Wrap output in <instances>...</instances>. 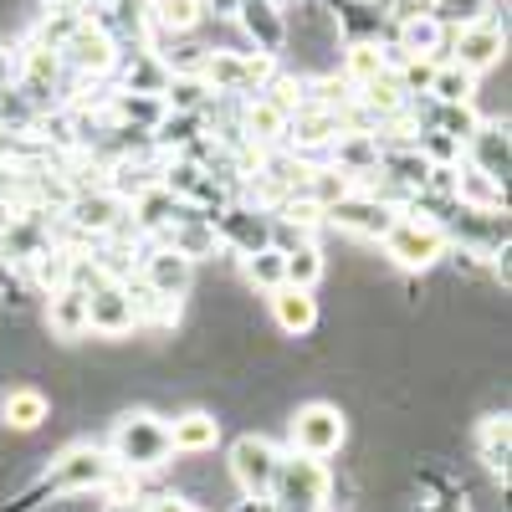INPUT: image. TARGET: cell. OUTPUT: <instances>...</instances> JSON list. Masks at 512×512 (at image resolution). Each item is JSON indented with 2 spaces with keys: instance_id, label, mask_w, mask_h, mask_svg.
I'll use <instances>...</instances> for the list:
<instances>
[{
  "instance_id": "obj_40",
  "label": "cell",
  "mask_w": 512,
  "mask_h": 512,
  "mask_svg": "<svg viewBox=\"0 0 512 512\" xmlns=\"http://www.w3.org/2000/svg\"><path fill=\"white\" fill-rule=\"evenodd\" d=\"M318 512H328V507H318Z\"/></svg>"
},
{
  "instance_id": "obj_15",
  "label": "cell",
  "mask_w": 512,
  "mask_h": 512,
  "mask_svg": "<svg viewBox=\"0 0 512 512\" xmlns=\"http://www.w3.org/2000/svg\"><path fill=\"white\" fill-rule=\"evenodd\" d=\"M134 328H139V318H134V297H128V277L103 282V287L88 292V333H98V338H128Z\"/></svg>"
},
{
  "instance_id": "obj_28",
  "label": "cell",
  "mask_w": 512,
  "mask_h": 512,
  "mask_svg": "<svg viewBox=\"0 0 512 512\" xmlns=\"http://www.w3.org/2000/svg\"><path fill=\"white\" fill-rule=\"evenodd\" d=\"M159 98H164L169 113H205L210 103H216V93L205 88V77H169Z\"/></svg>"
},
{
  "instance_id": "obj_8",
  "label": "cell",
  "mask_w": 512,
  "mask_h": 512,
  "mask_svg": "<svg viewBox=\"0 0 512 512\" xmlns=\"http://www.w3.org/2000/svg\"><path fill=\"white\" fill-rule=\"evenodd\" d=\"M62 216H67V226H72L77 236L103 241V236H118V231L128 226V205H123L108 185H77V190L67 195V205H62Z\"/></svg>"
},
{
  "instance_id": "obj_27",
  "label": "cell",
  "mask_w": 512,
  "mask_h": 512,
  "mask_svg": "<svg viewBox=\"0 0 512 512\" xmlns=\"http://www.w3.org/2000/svg\"><path fill=\"white\" fill-rule=\"evenodd\" d=\"M328 262H323V246L308 241V246H297V251H282V287H308L318 292Z\"/></svg>"
},
{
  "instance_id": "obj_13",
  "label": "cell",
  "mask_w": 512,
  "mask_h": 512,
  "mask_svg": "<svg viewBox=\"0 0 512 512\" xmlns=\"http://www.w3.org/2000/svg\"><path fill=\"white\" fill-rule=\"evenodd\" d=\"M461 164L477 169L482 180L507 190V169H512V144H507V118H482L472 128V139L461 144Z\"/></svg>"
},
{
  "instance_id": "obj_1",
  "label": "cell",
  "mask_w": 512,
  "mask_h": 512,
  "mask_svg": "<svg viewBox=\"0 0 512 512\" xmlns=\"http://www.w3.org/2000/svg\"><path fill=\"white\" fill-rule=\"evenodd\" d=\"M113 472H118V466H113V456H108L103 446H93V441L67 446V451L47 466V472L36 477V487H26V492L11 502V512H31V507H41L47 497H82V492H103Z\"/></svg>"
},
{
  "instance_id": "obj_20",
  "label": "cell",
  "mask_w": 512,
  "mask_h": 512,
  "mask_svg": "<svg viewBox=\"0 0 512 512\" xmlns=\"http://www.w3.org/2000/svg\"><path fill=\"white\" fill-rule=\"evenodd\" d=\"M47 333L62 338V344L88 338V292H82V287H57V292H47Z\"/></svg>"
},
{
  "instance_id": "obj_2",
  "label": "cell",
  "mask_w": 512,
  "mask_h": 512,
  "mask_svg": "<svg viewBox=\"0 0 512 512\" xmlns=\"http://www.w3.org/2000/svg\"><path fill=\"white\" fill-rule=\"evenodd\" d=\"M103 451L113 456L118 472L149 477V472H159V466H169V456H175V446H169V420L154 415V410H128V415H118Z\"/></svg>"
},
{
  "instance_id": "obj_22",
  "label": "cell",
  "mask_w": 512,
  "mask_h": 512,
  "mask_svg": "<svg viewBox=\"0 0 512 512\" xmlns=\"http://www.w3.org/2000/svg\"><path fill=\"white\" fill-rule=\"evenodd\" d=\"M47 415H52V400L41 395L36 384H16V390H6V400H0V420H6V431H21V436L41 431Z\"/></svg>"
},
{
  "instance_id": "obj_38",
  "label": "cell",
  "mask_w": 512,
  "mask_h": 512,
  "mask_svg": "<svg viewBox=\"0 0 512 512\" xmlns=\"http://www.w3.org/2000/svg\"><path fill=\"white\" fill-rule=\"evenodd\" d=\"M41 6H57V0H41Z\"/></svg>"
},
{
  "instance_id": "obj_25",
  "label": "cell",
  "mask_w": 512,
  "mask_h": 512,
  "mask_svg": "<svg viewBox=\"0 0 512 512\" xmlns=\"http://www.w3.org/2000/svg\"><path fill=\"white\" fill-rule=\"evenodd\" d=\"M149 21L164 36H195L205 21V6L200 0H149Z\"/></svg>"
},
{
  "instance_id": "obj_14",
  "label": "cell",
  "mask_w": 512,
  "mask_h": 512,
  "mask_svg": "<svg viewBox=\"0 0 512 512\" xmlns=\"http://www.w3.org/2000/svg\"><path fill=\"white\" fill-rule=\"evenodd\" d=\"M231 21L241 26L251 52L282 62V52H287V11H282V0H241Z\"/></svg>"
},
{
  "instance_id": "obj_36",
  "label": "cell",
  "mask_w": 512,
  "mask_h": 512,
  "mask_svg": "<svg viewBox=\"0 0 512 512\" xmlns=\"http://www.w3.org/2000/svg\"><path fill=\"white\" fill-rule=\"evenodd\" d=\"M103 512H134V502H108Z\"/></svg>"
},
{
  "instance_id": "obj_4",
  "label": "cell",
  "mask_w": 512,
  "mask_h": 512,
  "mask_svg": "<svg viewBox=\"0 0 512 512\" xmlns=\"http://www.w3.org/2000/svg\"><path fill=\"white\" fill-rule=\"evenodd\" d=\"M379 251H384V262L400 267V272H431V267L446 262L451 241H446V231L436 221H420V216H405L400 210V221L384 231Z\"/></svg>"
},
{
  "instance_id": "obj_18",
  "label": "cell",
  "mask_w": 512,
  "mask_h": 512,
  "mask_svg": "<svg viewBox=\"0 0 512 512\" xmlns=\"http://www.w3.org/2000/svg\"><path fill=\"white\" fill-rule=\"evenodd\" d=\"M267 313H272L277 333L308 338L318 328V292H308V287H277V292H267Z\"/></svg>"
},
{
  "instance_id": "obj_39",
  "label": "cell",
  "mask_w": 512,
  "mask_h": 512,
  "mask_svg": "<svg viewBox=\"0 0 512 512\" xmlns=\"http://www.w3.org/2000/svg\"><path fill=\"white\" fill-rule=\"evenodd\" d=\"M0 62H6V47H0Z\"/></svg>"
},
{
  "instance_id": "obj_12",
  "label": "cell",
  "mask_w": 512,
  "mask_h": 512,
  "mask_svg": "<svg viewBox=\"0 0 512 512\" xmlns=\"http://www.w3.org/2000/svg\"><path fill=\"white\" fill-rule=\"evenodd\" d=\"M502 57H507V26H497L492 16L487 21H472V26H456L451 41H446V62L466 67L472 77L492 72Z\"/></svg>"
},
{
  "instance_id": "obj_24",
  "label": "cell",
  "mask_w": 512,
  "mask_h": 512,
  "mask_svg": "<svg viewBox=\"0 0 512 512\" xmlns=\"http://www.w3.org/2000/svg\"><path fill=\"white\" fill-rule=\"evenodd\" d=\"M477 93H482V77H472L456 62H436L431 88H425V98H436V103H477Z\"/></svg>"
},
{
  "instance_id": "obj_17",
  "label": "cell",
  "mask_w": 512,
  "mask_h": 512,
  "mask_svg": "<svg viewBox=\"0 0 512 512\" xmlns=\"http://www.w3.org/2000/svg\"><path fill=\"white\" fill-rule=\"evenodd\" d=\"M338 134H344V113L338 108H323V103H303L292 118H287V149L292 154H318V149H328Z\"/></svg>"
},
{
  "instance_id": "obj_35",
  "label": "cell",
  "mask_w": 512,
  "mask_h": 512,
  "mask_svg": "<svg viewBox=\"0 0 512 512\" xmlns=\"http://www.w3.org/2000/svg\"><path fill=\"white\" fill-rule=\"evenodd\" d=\"M11 287H16V267L6 262V256H0V297H6Z\"/></svg>"
},
{
  "instance_id": "obj_23",
  "label": "cell",
  "mask_w": 512,
  "mask_h": 512,
  "mask_svg": "<svg viewBox=\"0 0 512 512\" xmlns=\"http://www.w3.org/2000/svg\"><path fill=\"white\" fill-rule=\"evenodd\" d=\"M113 72H118V93H164V82H169L164 62L149 47H128Z\"/></svg>"
},
{
  "instance_id": "obj_26",
  "label": "cell",
  "mask_w": 512,
  "mask_h": 512,
  "mask_svg": "<svg viewBox=\"0 0 512 512\" xmlns=\"http://www.w3.org/2000/svg\"><path fill=\"white\" fill-rule=\"evenodd\" d=\"M477 451L487 461V472L507 482V456H512V420L507 415H487L477 425Z\"/></svg>"
},
{
  "instance_id": "obj_3",
  "label": "cell",
  "mask_w": 512,
  "mask_h": 512,
  "mask_svg": "<svg viewBox=\"0 0 512 512\" xmlns=\"http://www.w3.org/2000/svg\"><path fill=\"white\" fill-rule=\"evenodd\" d=\"M328 492H333V472H328V461H313V456L282 451L267 502H272L277 512H318V507H328Z\"/></svg>"
},
{
  "instance_id": "obj_11",
  "label": "cell",
  "mask_w": 512,
  "mask_h": 512,
  "mask_svg": "<svg viewBox=\"0 0 512 512\" xmlns=\"http://www.w3.org/2000/svg\"><path fill=\"white\" fill-rule=\"evenodd\" d=\"M62 88H67V67H62V57L47 52V47H36V41H26L21 57H16V93L41 113V108H52V103L62 98Z\"/></svg>"
},
{
  "instance_id": "obj_16",
  "label": "cell",
  "mask_w": 512,
  "mask_h": 512,
  "mask_svg": "<svg viewBox=\"0 0 512 512\" xmlns=\"http://www.w3.org/2000/svg\"><path fill=\"white\" fill-rule=\"evenodd\" d=\"M139 282L149 292L169 297V303H180V297L190 292V282H195V262H185L180 251H169L159 241H149V251L139 256Z\"/></svg>"
},
{
  "instance_id": "obj_6",
  "label": "cell",
  "mask_w": 512,
  "mask_h": 512,
  "mask_svg": "<svg viewBox=\"0 0 512 512\" xmlns=\"http://www.w3.org/2000/svg\"><path fill=\"white\" fill-rule=\"evenodd\" d=\"M57 57H62V67H67L72 77H82V82H103V77H113L123 47L103 31V21L82 16V21L72 26V36L62 41V52H57Z\"/></svg>"
},
{
  "instance_id": "obj_31",
  "label": "cell",
  "mask_w": 512,
  "mask_h": 512,
  "mask_svg": "<svg viewBox=\"0 0 512 512\" xmlns=\"http://www.w3.org/2000/svg\"><path fill=\"white\" fill-rule=\"evenodd\" d=\"M308 241H313V231H303V226H292V221L272 216V251H297V246H308Z\"/></svg>"
},
{
  "instance_id": "obj_34",
  "label": "cell",
  "mask_w": 512,
  "mask_h": 512,
  "mask_svg": "<svg viewBox=\"0 0 512 512\" xmlns=\"http://www.w3.org/2000/svg\"><path fill=\"white\" fill-rule=\"evenodd\" d=\"M200 6H205V16H216V21H231L241 0H200Z\"/></svg>"
},
{
  "instance_id": "obj_33",
  "label": "cell",
  "mask_w": 512,
  "mask_h": 512,
  "mask_svg": "<svg viewBox=\"0 0 512 512\" xmlns=\"http://www.w3.org/2000/svg\"><path fill=\"white\" fill-rule=\"evenodd\" d=\"M425 512H472V507H466L461 492H441L436 502H425Z\"/></svg>"
},
{
  "instance_id": "obj_30",
  "label": "cell",
  "mask_w": 512,
  "mask_h": 512,
  "mask_svg": "<svg viewBox=\"0 0 512 512\" xmlns=\"http://www.w3.org/2000/svg\"><path fill=\"white\" fill-rule=\"evenodd\" d=\"M492 6L497 0H431V16L441 21V26H472V21H487L492 16Z\"/></svg>"
},
{
  "instance_id": "obj_9",
  "label": "cell",
  "mask_w": 512,
  "mask_h": 512,
  "mask_svg": "<svg viewBox=\"0 0 512 512\" xmlns=\"http://www.w3.org/2000/svg\"><path fill=\"white\" fill-rule=\"evenodd\" d=\"M277 461H282V451L267 436H236L231 451H226V472H231V482H236V492L246 502H267Z\"/></svg>"
},
{
  "instance_id": "obj_32",
  "label": "cell",
  "mask_w": 512,
  "mask_h": 512,
  "mask_svg": "<svg viewBox=\"0 0 512 512\" xmlns=\"http://www.w3.org/2000/svg\"><path fill=\"white\" fill-rule=\"evenodd\" d=\"M139 512H200L190 497H180V492H159V497H149Z\"/></svg>"
},
{
  "instance_id": "obj_21",
  "label": "cell",
  "mask_w": 512,
  "mask_h": 512,
  "mask_svg": "<svg viewBox=\"0 0 512 512\" xmlns=\"http://www.w3.org/2000/svg\"><path fill=\"white\" fill-rule=\"evenodd\" d=\"M169 446H175L180 456H205L221 446V420L210 410H185L175 415V425H169Z\"/></svg>"
},
{
  "instance_id": "obj_10",
  "label": "cell",
  "mask_w": 512,
  "mask_h": 512,
  "mask_svg": "<svg viewBox=\"0 0 512 512\" xmlns=\"http://www.w3.org/2000/svg\"><path fill=\"white\" fill-rule=\"evenodd\" d=\"M395 221H400V210L374 200V195H364V190H349L344 200L323 205V226L344 231V236H359V241H374V246L384 241V231H390Z\"/></svg>"
},
{
  "instance_id": "obj_19",
  "label": "cell",
  "mask_w": 512,
  "mask_h": 512,
  "mask_svg": "<svg viewBox=\"0 0 512 512\" xmlns=\"http://www.w3.org/2000/svg\"><path fill=\"white\" fill-rule=\"evenodd\" d=\"M159 246L180 251L185 262H210V256H221V236H216V226H210V216H200V210H190L185 221L169 226L159 236Z\"/></svg>"
},
{
  "instance_id": "obj_37",
  "label": "cell",
  "mask_w": 512,
  "mask_h": 512,
  "mask_svg": "<svg viewBox=\"0 0 512 512\" xmlns=\"http://www.w3.org/2000/svg\"><path fill=\"white\" fill-rule=\"evenodd\" d=\"M262 512H277V507H272V502H262Z\"/></svg>"
},
{
  "instance_id": "obj_5",
  "label": "cell",
  "mask_w": 512,
  "mask_h": 512,
  "mask_svg": "<svg viewBox=\"0 0 512 512\" xmlns=\"http://www.w3.org/2000/svg\"><path fill=\"white\" fill-rule=\"evenodd\" d=\"M344 436H349V425H344V410L328 405V400H308V405H297V415L287 420V446L297 456H313V461H328L344 451Z\"/></svg>"
},
{
  "instance_id": "obj_7",
  "label": "cell",
  "mask_w": 512,
  "mask_h": 512,
  "mask_svg": "<svg viewBox=\"0 0 512 512\" xmlns=\"http://www.w3.org/2000/svg\"><path fill=\"white\" fill-rule=\"evenodd\" d=\"M221 236V251H236V256H256L272 246V210L267 205H251L246 195H231L216 216H210Z\"/></svg>"
},
{
  "instance_id": "obj_29",
  "label": "cell",
  "mask_w": 512,
  "mask_h": 512,
  "mask_svg": "<svg viewBox=\"0 0 512 512\" xmlns=\"http://www.w3.org/2000/svg\"><path fill=\"white\" fill-rule=\"evenodd\" d=\"M241 277H246V287L251 292H277L282 287V251H256V256H241Z\"/></svg>"
}]
</instances>
